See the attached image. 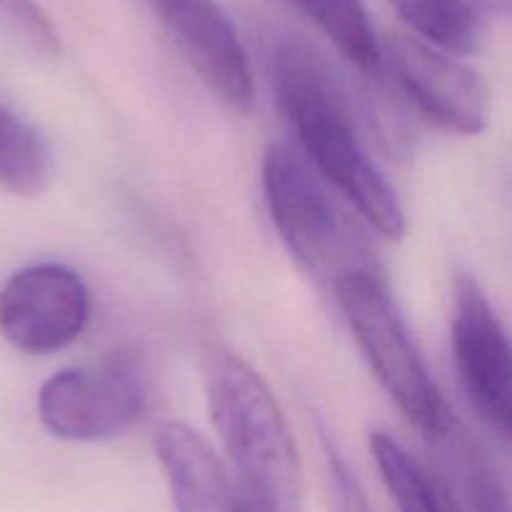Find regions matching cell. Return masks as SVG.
<instances>
[{
  "instance_id": "obj_1",
  "label": "cell",
  "mask_w": 512,
  "mask_h": 512,
  "mask_svg": "<svg viewBox=\"0 0 512 512\" xmlns=\"http://www.w3.org/2000/svg\"><path fill=\"white\" fill-rule=\"evenodd\" d=\"M275 98L298 133L305 158L385 238L405 233L398 193L370 158L358 110L338 73L305 38L275 35L268 50Z\"/></svg>"
},
{
  "instance_id": "obj_2",
  "label": "cell",
  "mask_w": 512,
  "mask_h": 512,
  "mask_svg": "<svg viewBox=\"0 0 512 512\" xmlns=\"http://www.w3.org/2000/svg\"><path fill=\"white\" fill-rule=\"evenodd\" d=\"M210 418L253 508L298 510L303 465L290 425L263 375L223 345L203 358Z\"/></svg>"
},
{
  "instance_id": "obj_3",
  "label": "cell",
  "mask_w": 512,
  "mask_h": 512,
  "mask_svg": "<svg viewBox=\"0 0 512 512\" xmlns=\"http://www.w3.org/2000/svg\"><path fill=\"white\" fill-rule=\"evenodd\" d=\"M263 190L280 240L310 275L335 285L345 275L383 273L368 235L293 145L265 148Z\"/></svg>"
},
{
  "instance_id": "obj_4",
  "label": "cell",
  "mask_w": 512,
  "mask_h": 512,
  "mask_svg": "<svg viewBox=\"0 0 512 512\" xmlns=\"http://www.w3.org/2000/svg\"><path fill=\"white\" fill-rule=\"evenodd\" d=\"M333 290L350 333L385 393L430 443L448 435L458 420L435 385L383 273L345 275Z\"/></svg>"
},
{
  "instance_id": "obj_5",
  "label": "cell",
  "mask_w": 512,
  "mask_h": 512,
  "mask_svg": "<svg viewBox=\"0 0 512 512\" xmlns=\"http://www.w3.org/2000/svg\"><path fill=\"white\" fill-rule=\"evenodd\" d=\"M148 403V383L130 353H113L88 368L60 370L38 393L45 430L60 440L98 443L128 430Z\"/></svg>"
},
{
  "instance_id": "obj_6",
  "label": "cell",
  "mask_w": 512,
  "mask_h": 512,
  "mask_svg": "<svg viewBox=\"0 0 512 512\" xmlns=\"http://www.w3.org/2000/svg\"><path fill=\"white\" fill-rule=\"evenodd\" d=\"M380 68L400 98L423 120L455 135L488 128L490 88L473 68L418 35L388 33L380 40Z\"/></svg>"
},
{
  "instance_id": "obj_7",
  "label": "cell",
  "mask_w": 512,
  "mask_h": 512,
  "mask_svg": "<svg viewBox=\"0 0 512 512\" xmlns=\"http://www.w3.org/2000/svg\"><path fill=\"white\" fill-rule=\"evenodd\" d=\"M453 360L470 405L512 443V340L470 275L455 280Z\"/></svg>"
},
{
  "instance_id": "obj_8",
  "label": "cell",
  "mask_w": 512,
  "mask_h": 512,
  "mask_svg": "<svg viewBox=\"0 0 512 512\" xmlns=\"http://www.w3.org/2000/svg\"><path fill=\"white\" fill-rule=\"evenodd\" d=\"M90 318V290L78 270L35 263L0 288V335L13 348L48 355L80 338Z\"/></svg>"
},
{
  "instance_id": "obj_9",
  "label": "cell",
  "mask_w": 512,
  "mask_h": 512,
  "mask_svg": "<svg viewBox=\"0 0 512 512\" xmlns=\"http://www.w3.org/2000/svg\"><path fill=\"white\" fill-rule=\"evenodd\" d=\"M155 15L200 80L238 113L253 108V68L218 0H150Z\"/></svg>"
},
{
  "instance_id": "obj_10",
  "label": "cell",
  "mask_w": 512,
  "mask_h": 512,
  "mask_svg": "<svg viewBox=\"0 0 512 512\" xmlns=\"http://www.w3.org/2000/svg\"><path fill=\"white\" fill-rule=\"evenodd\" d=\"M163 473L173 505L183 512H218L253 508L243 485L235 483L215 450L190 425L170 420L155 433Z\"/></svg>"
},
{
  "instance_id": "obj_11",
  "label": "cell",
  "mask_w": 512,
  "mask_h": 512,
  "mask_svg": "<svg viewBox=\"0 0 512 512\" xmlns=\"http://www.w3.org/2000/svg\"><path fill=\"white\" fill-rule=\"evenodd\" d=\"M415 35L448 53H473L490 20L510 18L512 0H390Z\"/></svg>"
},
{
  "instance_id": "obj_12",
  "label": "cell",
  "mask_w": 512,
  "mask_h": 512,
  "mask_svg": "<svg viewBox=\"0 0 512 512\" xmlns=\"http://www.w3.org/2000/svg\"><path fill=\"white\" fill-rule=\"evenodd\" d=\"M370 453L398 508L408 512H453L463 508L448 480L425 468L393 435L375 430L370 435Z\"/></svg>"
},
{
  "instance_id": "obj_13",
  "label": "cell",
  "mask_w": 512,
  "mask_h": 512,
  "mask_svg": "<svg viewBox=\"0 0 512 512\" xmlns=\"http://www.w3.org/2000/svg\"><path fill=\"white\" fill-rule=\"evenodd\" d=\"M283 3L293 5L305 18L313 20L355 68L365 73L380 68L383 48L363 0H283Z\"/></svg>"
},
{
  "instance_id": "obj_14",
  "label": "cell",
  "mask_w": 512,
  "mask_h": 512,
  "mask_svg": "<svg viewBox=\"0 0 512 512\" xmlns=\"http://www.w3.org/2000/svg\"><path fill=\"white\" fill-rule=\"evenodd\" d=\"M50 178V148L40 130L0 103V188L38 195Z\"/></svg>"
},
{
  "instance_id": "obj_15",
  "label": "cell",
  "mask_w": 512,
  "mask_h": 512,
  "mask_svg": "<svg viewBox=\"0 0 512 512\" xmlns=\"http://www.w3.org/2000/svg\"><path fill=\"white\" fill-rule=\"evenodd\" d=\"M445 455L443 475L453 493L458 495L463 508H475L485 512H500L510 508V500L500 485L498 475L493 473L490 463L485 460L483 450L473 443L468 433L460 425H455L448 435L435 440Z\"/></svg>"
},
{
  "instance_id": "obj_16",
  "label": "cell",
  "mask_w": 512,
  "mask_h": 512,
  "mask_svg": "<svg viewBox=\"0 0 512 512\" xmlns=\"http://www.w3.org/2000/svg\"><path fill=\"white\" fill-rule=\"evenodd\" d=\"M0 30L38 55L53 58L63 50L58 30L35 0H0Z\"/></svg>"
}]
</instances>
